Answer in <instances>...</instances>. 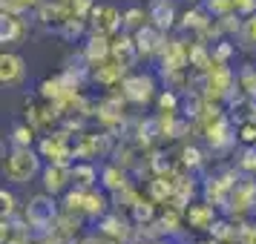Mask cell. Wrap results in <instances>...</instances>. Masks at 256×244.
<instances>
[{
  "label": "cell",
  "instance_id": "1",
  "mask_svg": "<svg viewBox=\"0 0 256 244\" xmlns=\"http://www.w3.org/2000/svg\"><path fill=\"white\" fill-rule=\"evenodd\" d=\"M106 196L98 193L95 187H75V190H66L64 193V210L66 213H75V216H84V219H101L106 213Z\"/></svg>",
  "mask_w": 256,
  "mask_h": 244
},
{
  "label": "cell",
  "instance_id": "2",
  "mask_svg": "<svg viewBox=\"0 0 256 244\" xmlns=\"http://www.w3.org/2000/svg\"><path fill=\"white\" fill-rule=\"evenodd\" d=\"M3 173H6V181H12V184H26L29 178H35V175L40 173V152H35L32 147H14V150L6 155Z\"/></svg>",
  "mask_w": 256,
  "mask_h": 244
},
{
  "label": "cell",
  "instance_id": "3",
  "mask_svg": "<svg viewBox=\"0 0 256 244\" xmlns=\"http://www.w3.org/2000/svg\"><path fill=\"white\" fill-rule=\"evenodd\" d=\"M38 152L40 158H46L49 164H64V167H72L75 161V150L70 144V129H58V132H49L38 141Z\"/></svg>",
  "mask_w": 256,
  "mask_h": 244
},
{
  "label": "cell",
  "instance_id": "4",
  "mask_svg": "<svg viewBox=\"0 0 256 244\" xmlns=\"http://www.w3.org/2000/svg\"><path fill=\"white\" fill-rule=\"evenodd\" d=\"M233 72H230V63H216L213 60V66L204 72V83H202V89H204V98L208 101H216L222 104L224 98H230L233 95Z\"/></svg>",
  "mask_w": 256,
  "mask_h": 244
},
{
  "label": "cell",
  "instance_id": "5",
  "mask_svg": "<svg viewBox=\"0 0 256 244\" xmlns=\"http://www.w3.org/2000/svg\"><path fill=\"white\" fill-rule=\"evenodd\" d=\"M24 219L29 227H35V230L46 233L52 224H55V219H58V207H55V196L52 193H40V196L29 198V204H26L24 210Z\"/></svg>",
  "mask_w": 256,
  "mask_h": 244
},
{
  "label": "cell",
  "instance_id": "6",
  "mask_svg": "<svg viewBox=\"0 0 256 244\" xmlns=\"http://www.w3.org/2000/svg\"><path fill=\"white\" fill-rule=\"evenodd\" d=\"M86 20H90V32H98V35L106 37H116L124 29V14L118 12L112 3H95Z\"/></svg>",
  "mask_w": 256,
  "mask_h": 244
},
{
  "label": "cell",
  "instance_id": "7",
  "mask_svg": "<svg viewBox=\"0 0 256 244\" xmlns=\"http://www.w3.org/2000/svg\"><path fill=\"white\" fill-rule=\"evenodd\" d=\"M256 210V181L254 178H239L228 198V216L230 219H244Z\"/></svg>",
  "mask_w": 256,
  "mask_h": 244
},
{
  "label": "cell",
  "instance_id": "8",
  "mask_svg": "<svg viewBox=\"0 0 256 244\" xmlns=\"http://www.w3.org/2000/svg\"><path fill=\"white\" fill-rule=\"evenodd\" d=\"M121 95L127 98V104H150L152 98H156V81H152V75H127L124 81H121Z\"/></svg>",
  "mask_w": 256,
  "mask_h": 244
},
{
  "label": "cell",
  "instance_id": "9",
  "mask_svg": "<svg viewBox=\"0 0 256 244\" xmlns=\"http://www.w3.org/2000/svg\"><path fill=\"white\" fill-rule=\"evenodd\" d=\"M236 173H222V175H210L204 187H202V193H204V201H210L213 207H224L228 204V198H230V190L236 187Z\"/></svg>",
  "mask_w": 256,
  "mask_h": 244
},
{
  "label": "cell",
  "instance_id": "10",
  "mask_svg": "<svg viewBox=\"0 0 256 244\" xmlns=\"http://www.w3.org/2000/svg\"><path fill=\"white\" fill-rule=\"evenodd\" d=\"M187 40L182 37H167L164 40L162 52H158V58H162V72H176V69H187L190 66V58H187Z\"/></svg>",
  "mask_w": 256,
  "mask_h": 244
},
{
  "label": "cell",
  "instance_id": "11",
  "mask_svg": "<svg viewBox=\"0 0 256 244\" xmlns=\"http://www.w3.org/2000/svg\"><path fill=\"white\" fill-rule=\"evenodd\" d=\"M26 32H29V23L24 20V14H0V43L3 46H20L26 40Z\"/></svg>",
  "mask_w": 256,
  "mask_h": 244
},
{
  "label": "cell",
  "instance_id": "12",
  "mask_svg": "<svg viewBox=\"0 0 256 244\" xmlns=\"http://www.w3.org/2000/svg\"><path fill=\"white\" fill-rule=\"evenodd\" d=\"M40 181H44V190L52 193V196H64L72 187V170L64 167V164H46L40 170Z\"/></svg>",
  "mask_w": 256,
  "mask_h": 244
},
{
  "label": "cell",
  "instance_id": "13",
  "mask_svg": "<svg viewBox=\"0 0 256 244\" xmlns=\"http://www.w3.org/2000/svg\"><path fill=\"white\" fill-rule=\"evenodd\" d=\"M110 58H112V37L90 32L86 43H84V63L86 66H98V63H104Z\"/></svg>",
  "mask_w": 256,
  "mask_h": 244
},
{
  "label": "cell",
  "instance_id": "14",
  "mask_svg": "<svg viewBox=\"0 0 256 244\" xmlns=\"http://www.w3.org/2000/svg\"><path fill=\"white\" fill-rule=\"evenodd\" d=\"M184 224L190 230L198 233H210V227L216 224V207L210 201H196L184 210Z\"/></svg>",
  "mask_w": 256,
  "mask_h": 244
},
{
  "label": "cell",
  "instance_id": "15",
  "mask_svg": "<svg viewBox=\"0 0 256 244\" xmlns=\"http://www.w3.org/2000/svg\"><path fill=\"white\" fill-rule=\"evenodd\" d=\"M132 37H136V46H138L141 58H156V55L162 52L164 40H167L162 29H158V26H152V23L141 26L138 32H132Z\"/></svg>",
  "mask_w": 256,
  "mask_h": 244
},
{
  "label": "cell",
  "instance_id": "16",
  "mask_svg": "<svg viewBox=\"0 0 256 244\" xmlns=\"http://www.w3.org/2000/svg\"><path fill=\"white\" fill-rule=\"evenodd\" d=\"M26 78V60L18 52H3L0 55V81L3 86H20Z\"/></svg>",
  "mask_w": 256,
  "mask_h": 244
},
{
  "label": "cell",
  "instance_id": "17",
  "mask_svg": "<svg viewBox=\"0 0 256 244\" xmlns=\"http://www.w3.org/2000/svg\"><path fill=\"white\" fill-rule=\"evenodd\" d=\"M72 150H75V161H95L98 155L110 152V138H106V132H101V135H81L78 144H72Z\"/></svg>",
  "mask_w": 256,
  "mask_h": 244
},
{
  "label": "cell",
  "instance_id": "18",
  "mask_svg": "<svg viewBox=\"0 0 256 244\" xmlns=\"http://www.w3.org/2000/svg\"><path fill=\"white\" fill-rule=\"evenodd\" d=\"M112 58L121 63V66H136V60L141 58L138 55V46H136V37H132V32H127V29H121L116 37H112Z\"/></svg>",
  "mask_w": 256,
  "mask_h": 244
},
{
  "label": "cell",
  "instance_id": "19",
  "mask_svg": "<svg viewBox=\"0 0 256 244\" xmlns=\"http://www.w3.org/2000/svg\"><path fill=\"white\" fill-rule=\"evenodd\" d=\"M147 14H150V23L158 26L162 32H170L173 26H178V12H176L173 0H150L147 3Z\"/></svg>",
  "mask_w": 256,
  "mask_h": 244
},
{
  "label": "cell",
  "instance_id": "20",
  "mask_svg": "<svg viewBox=\"0 0 256 244\" xmlns=\"http://www.w3.org/2000/svg\"><path fill=\"white\" fill-rule=\"evenodd\" d=\"M98 233L101 236H106L110 242H130V236H132V230H130V221L127 219H121L118 213H110V216H101V221H98Z\"/></svg>",
  "mask_w": 256,
  "mask_h": 244
},
{
  "label": "cell",
  "instance_id": "21",
  "mask_svg": "<svg viewBox=\"0 0 256 244\" xmlns=\"http://www.w3.org/2000/svg\"><path fill=\"white\" fill-rule=\"evenodd\" d=\"M127 78V66H121L116 58L104 60V63H98L92 66V81L106 86V89H112V86H121V81Z\"/></svg>",
  "mask_w": 256,
  "mask_h": 244
},
{
  "label": "cell",
  "instance_id": "22",
  "mask_svg": "<svg viewBox=\"0 0 256 244\" xmlns=\"http://www.w3.org/2000/svg\"><path fill=\"white\" fill-rule=\"evenodd\" d=\"M210 20H213V14H210L204 6H190L187 12L178 14V29H182V32H193V35H198Z\"/></svg>",
  "mask_w": 256,
  "mask_h": 244
},
{
  "label": "cell",
  "instance_id": "23",
  "mask_svg": "<svg viewBox=\"0 0 256 244\" xmlns=\"http://www.w3.org/2000/svg\"><path fill=\"white\" fill-rule=\"evenodd\" d=\"M101 184H104L106 193H121V190H127L130 187V175L127 170L121 167V164H110V167H104L101 170Z\"/></svg>",
  "mask_w": 256,
  "mask_h": 244
},
{
  "label": "cell",
  "instance_id": "24",
  "mask_svg": "<svg viewBox=\"0 0 256 244\" xmlns=\"http://www.w3.org/2000/svg\"><path fill=\"white\" fill-rule=\"evenodd\" d=\"M70 170H72V184L75 187H95V181H98L92 161H75Z\"/></svg>",
  "mask_w": 256,
  "mask_h": 244
},
{
  "label": "cell",
  "instance_id": "25",
  "mask_svg": "<svg viewBox=\"0 0 256 244\" xmlns=\"http://www.w3.org/2000/svg\"><path fill=\"white\" fill-rule=\"evenodd\" d=\"M86 26H90V20H86V17H81V14H70V17L58 26V29H60V35L66 37V40H75V37L86 35Z\"/></svg>",
  "mask_w": 256,
  "mask_h": 244
},
{
  "label": "cell",
  "instance_id": "26",
  "mask_svg": "<svg viewBox=\"0 0 256 244\" xmlns=\"http://www.w3.org/2000/svg\"><path fill=\"white\" fill-rule=\"evenodd\" d=\"M130 216H132V221H136V227H141V224H150V221H156V201H152L150 196L147 198H141L136 207L130 210Z\"/></svg>",
  "mask_w": 256,
  "mask_h": 244
},
{
  "label": "cell",
  "instance_id": "27",
  "mask_svg": "<svg viewBox=\"0 0 256 244\" xmlns=\"http://www.w3.org/2000/svg\"><path fill=\"white\" fill-rule=\"evenodd\" d=\"M150 23V14L147 9H141V6H130L127 12H124V29L127 32H138L141 26Z\"/></svg>",
  "mask_w": 256,
  "mask_h": 244
},
{
  "label": "cell",
  "instance_id": "28",
  "mask_svg": "<svg viewBox=\"0 0 256 244\" xmlns=\"http://www.w3.org/2000/svg\"><path fill=\"white\" fill-rule=\"evenodd\" d=\"M236 230H239V227H230V221H216V224L210 227V236L219 244H236Z\"/></svg>",
  "mask_w": 256,
  "mask_h": 244
},
{
  "label": "cell",
  "instance_id": "29",
  "mask_svg": "<svg viewBox=\"0 0 256 244\" xmlns=\"http://www.w3.org/2000/svg\"><path fill=\"white\" fill-rule=\"evenodd\" d=\"M35 132L38 129L26 121V124H18V127L12 129V144L14 147H32L35 144Z\"/></svg>",
  "mask_w": 256,
  "mask_h": 244
},
{
  "label": "cell",
  "instance_id": "30",
  "mask_svg": "<svg viewBox=\"0 0 256 244\" xmlns=\"http://www.w3.org/2000/svg\"><path fill=\"white\" fill-rule=\"evenodd\" d=\"M156 104H158V112H178V104H182V98H178V92L176 89H162L158 92V98H156Z\"/></svg>",
  "mask_w": 256,
  "mask_h": 244
},
{
  "label": "cell",
  "instance_id": "31",
  "mask_svg": "<svg viewBox=\"0 0 256 244\" xmlns=\"http://www.w3.org/2000/svg\"><path fill=\"white\" fill-rule=\"evenodd\" d=\"M178 164H182L184 170H198V167L204 164L202 150H198V147H182V152H178Z\"/></svg>",
  "mask_w": 256,
  "mask_h": 244
},
{
  "label": "cell",
  "instance_id": "32",
  "mask_svg": "<svg viewBox=\"0 0 256 244\" xmlns=\"http://www.w3.org/2000/svg\"><path fill=\"white\" fill-rule=\"evenodd\" d=\"M44 0H0V9L12 14H26L29 9H38Z\"/></svg>",
  "mask_w": 256,
  "mask_h": 244
},
{
  "label": "cell",
  "instance_id": "33",
  "mask_svg": "<svg viewBox=\"0 0 256 244\" xmlns=\"http://www.w3.org/2000/svg\"><path fill=\"white\" fill-rule=\"evenodd\" d=\"M236 89H242L244 95H256V66H244L236 78Z\"/></svg>",
  "mask_w": 256,
  "mask_h": 244
},
{
  "label": "cell",
  "instance_id": "34",
  "mask_svg": "<svg viewBox=\"0 0 256 244\" xmlns=\"http://www.w3.org/2000/svg\"><path fill=\"white\" fill-rule=\"evenodd\" d=\"M239 37L248 49H256V12L248 14L242 20V29H239Z\"/></svg>",
  "mask_w": 256,
  "mask_h": 244
},
{
  "label": "cell",
  "instance_id": "35",
  "mask_svg": "<svg viewBox=\"0 0 256 244\" xmlns=\"http://www.w3.org/2000/svg\"><path fill=\"white\" fill-rule=\"evenodd\" d=\"M147 170H150L152 175H164V173H170V170H173V164L164 158V152L152 150L150 158H147Z\"/></svg>",
  "mask_w": 256,
  "mask_h": 244
},
{
  "label": "cell",
  "instance_id": "36",
  "mask_svg": "<svg viewBox=\"0 0 256 244\" xmlns=\"http://www.w3.org/2000/svg\"><path fill=\"white\" fill-rule=\"evenodd\" d=\"M116 201H118V207L132 210V207H136V204L141 201V193L136 190V187H127V190H121V193H116Z\"/></svg>",
  "mask_w": 256,
  "mask_h": 244
},
{
  "label": "cell",
  "instance_id": "37",
  "mask_svg": "<svg viewBox=\"0 0 256 244\" xmlns=\"http://www.w3.org/2000/svg\"><path fill=\"white\" fill-rule=\"evenodd\" d=\"M233 52H236V46L228 43V40H216V43H213V60H216V63H230Z\"/></svg>",
  "mask_w": 256,
  "mask_h": 244
},
{
  "label": "cell",
  "instance_id": "38",
  "mask_svg": "<svg viewBox=\"0 0 256 244\" xmlns=\"http://www.w3.org/2000/svg\"><path fill=\"white\" fill-rule=\"evenodd\" d=\"M204 9H208L213 17H222V14L233 12V0H204Z\"/></svg>",
  "mask_w": 256,
  "mask_h": 244
},
{
  "label": "cell",
  "instance_id": "39",
  "mask_svg": "<svg viewBox=\"0 0 256 244\" xmlns=\"http://www.w3.org/2000/svg\"><path fill=\"white\" fill-rule=\"evenodd\" d=\"M236 138L242 141L244 147H256V124L250 121V118H248L242 127H239V135H236Z\"/></svg>",
  "mask_w": 256,
  "mask_h": 244
},
{
  "label": "cell",
  "instance_id": "40",
  "mask_svg": "<svg viewBox=\"0 0 256 244\" xmlns=\"http://www.w3.org/2000/svg\"><path fill=\"white\" fill-rule=\"evenodd\" d=\"M0 204H3V216H9V219L18 213V198L12 190H0Z\"/></svg>",
  "mask_w": 256,
  "mask_h": 244
},
{
  "label": "cell",
  "instance_id": "41",
  "mask_svg": "<svg viewBox=\"0 0 256 244\" xmlns=\"http://www.w3.org/2000/svg\"><path fill=\"white\" fill-rule=\"evenodd\" d=\"M236 244H256V224H242L236 230Z\"/></svg>",
  "mask_w": 256,
  "mask_h": 244
},
{
  "label": "cell",
  "instance_id": "42",
  "mask_svg": "<svg viewBox=\"0 0 256 244\" xmlns=\"http://www.w3.org/2000/svg\"><path fill=\"white\" fill-rule=\"evenodd\" d=\"M239 167H242L244 173H254L256 175V150H254V147L242 152V161H239Z\"/></svg>",
  "mask_w": 256,
  "mask_h": 244
},
{
  "label": "cell",
  "instance_id": "43",
  "mask_svg": "<svg viewBox=\"0 0 256 244\" xmlns=\"http://www.w3.org/2000/svg\"><path fill=\"white\" fill-rule=\"evenodd\" d=\"M233 12L242 14V17L254 14L256 12V0H233Z\"/></svg>",
  "mask_w": 256,
  "mask_h": 244
},
{
  "label": "cell",
  "instance_id": "44",
  "mask_svg": "<svg viewBox=\"0 0 256 244\" xmlns=\"http://www.w3.org/2000/svg\"><path fill=\"white\" fill-rule=\"evenodd\" d=\"M116 164H121L124 170H130V167L136 164V158H132V150H130V147H124V150L118 147V150H116Z\"/></svg>",
  "mask_w": 256,
  "mask_h": 244
},
{
  "label": "cell",
  "instance_id": "45",
  "mask_svg": "<svg viewBox=\"0 0 256 244\" xmlns=\"http://www.w3.org/2000/svg\"><path fill=\"white\" fill-rule=\"evenodd\" d=\"M136 244H164L162 239H141V242H136Z\"/></svg>",
  "mask_w": 256,
  "mask_h": 244
},
{
  "label": "cell",
  "instance_id": "46",
  "mask_svg": "<svg viewBox=\"0 0 256 244\" xmlns=\"http://www.w3.org/2000/svg\"><path fill=\"white\" fill-rule=\"evenodd\" d=\"M196 244H219V242H216V239L210 236V239H202V242H196Z\"/></svg>",
  "mask_w": 256,
  "mask_h": 244
},
{
  "label": "cell",
  "instance_id": "47",
  "mask_svg": "<svg viewBox=\"0 0 256 244\" xmlns=\"http://www.w3.org/2000/svg\"><path fill=\"white\" fill-rule=\"evenodd\" d=\"M26 244H46V242H44V239H40V242H32V239H29V242H26Z\"/></svg>",
  "mask_w": 256,
  "mask_h": 244
}]
</instances>
